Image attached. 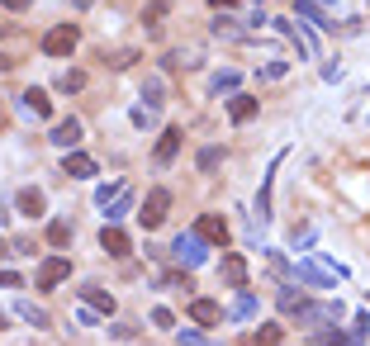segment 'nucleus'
Masks as SVG:
<instances>
[{
	"mask_svg": "<svg viewBox=\"0 0 370 346\" xmlns=\"http://www.w3.org/2000/svg\"><path fill=\"white\" fill-rule=\"evenodd\" d=\"M171 256H176V266L195 270V266H204V261H209V242L200 238V233H181V238L171 242Z\"/></svg>",
	"mask_w": 370,
	"mask_h": 346,
	"instance_id": "f257e3e1",
	"label": "nucleus"
},
{
	"mask_svg": "<svg viewBox=\"0 0 370 346\" xmlns=\"http://www.w3.org/2000/svg\"><path fill=\"white\" fill-rule=\"evenodd\" d=\"M337 318H342V304H309V299H304V304L294 308V322L309 327V332H318V327H328V322H337Z\"/></svg>",
	"mask_w": 370,
	"mask_h": 346,
	"instance_id": "f03ea898",
	"label": "nucleus"
},
{
	"mask_svg": "<svg viewBox=\"0 0 370 346\" xmlns=\"http://www.w3.org/2000/svg\"><path fill=\"white\" fill-rule=\"evenodd\" d=\"M166 209H171V190H161V186H157L152 195H147V199H143V209H138V223L152 233V228H161V223H166Z\"/></svg>",
	"mask_w": 370,
	"mask_h": 346,
	"instance_id": "7ed1b4c3",
	"label": "nucleus"
},
{
	"mask_svg": "<svg viewBox=\"0 0 370 346\" xmlns=\"http://www.w3.org/2000/svg\"><path fill=\"white\" fill-rule=\"evenodd\" d=\"M77 24H53L48 33H43V53L48 57H72V48H77Z\"/></svg>",
	"mask_w": 370,
	"mask_h": 346,
	"instance_id": "20e7f679",
	"label": "nucleus"
},
{
	"mask_svg": "<svg viewBox=\"0 0 370 346\" xmlns=\"http://www.w3.org/2000/svg\"><path fill=\"white\" fill-rule=\"evenodd\" d=\"M67 275H72V261H67V256H48V261L38 266V280H33V285H38V290H57Z\"/></svg>",
	"mask_w": 370,
	"mask_h": 346,
	"instance_id": "39448f33",
	"label": "nucleus"
},
{
	"mask_svg": "<svg viewBox=\"0 0 370 346\" xmlns=\"http://www.w3.org/2000/svg\"><path fill=\"white\" fill-rule=\"evenodd\" d=\"M290 275L299 280V285H314V290H332V285H337V275H332V270H323V266H314V261H299Z\"/></svg>",
	"mask_w": 370,
	"mask_h": 346,
	"instance_id": "423d86ee",
	"label": "nucleus"
},
{
	"mask_svg": "<svg viewBox=\"0 0 370 346\" xmlns=\"http://www.w3.org/2000/svg\"><path fill=\"white\" fill-rule=\"evenodd\" d=\"M218 275L233 285V290H247V261H242V252H228L223 247V261H218Z\"/></svg>",
	"mask_w": 370,
	"mask_h": 346,
	"instance_id": "0eeeda50",
	"label": "nucleus"
},
{
	"mask_svg": "<svg viewBox=\"0 0 370 346\" xmlns=\"http://www.w3.org/2000/svg\"><path fill=\"white\" fill-rule=\"evenodd\" d=\"M62 176H72V181H90V176H95V157H86L81 147H72V152L62 157Z\"/></svg>",
	"mask_w": 370,
	"mask_h": 346,
	"instance_id": "6e6552de",
	"label": "nucleus"
},
{
	"mask_svg": "<svg viewBox=\"0 0 370 346\" xmlns=\"http://www.w3.org/2000/svg\"><path fill=\"white\" fill-rule=\"evenodd\" d=\"M53 147H62V152H72V147H81V119H62L53 129V138H48Z\"/></svg>",
	"mask_w": 370,
	"mask_h": 346,
	"instance_id": "1a4fd4ad",
	"label": "nucleus"
},
{
	"mask_svg": "<svg viewBox=\"0 0 370 346\" xmlns=\"http://www.w3.org/2000/svg\"><path fill=\"white\" fill-rule=\"evenodd\" d=\"M195 233H200L204 242H218V247H228V223H223L218 213H204V218L195 223Z\"/></svg>",
	"mask_w": 370,
	"mask_h": 346,
	"instance_id": "9d476101",
	"label": "nucleus"
},
{
	"mask_svg": "<svg viewBox=\"0 0 370 346\" xmlns=\"http://www.w3.org/2000/svg\"><path fill=\"white\" fill-rule=\"evenodd\" d=\"M100 247H105L109 256H129V238H124V228L105 223V228H100Z\"/></svg>",
	"mask_w": 370,
	"mask_h": 346,
	"instance_id": "9b49d317",
	"label": "nucleus"
},
{
	"mask_svg": "<svg viewBox=\"0 0 370 346\" xmlns=\"http://www.w3.org/2000/svg\"><path fill=\"white\" fill-rule=\"evenodd\" d=\"M190 318L204 322V327H214V322H223V308H218L214 299H190Z\"/></svg>",
	"mask_w": 370,
	"mask_h": 346,
	"instance_id": "f8f14e48",
	"label": "nucleus"
},
{
	"mask_svg": "<svg viewBox=\"0 0 370 346\" xmlns=\"http://www.w3.org/2000/svg\"><path fill=\"white\" fill-rule=\"evenodd\" d=\"M257 109H262V100H252V95H233V100H228V119H233V124H247V119H257Z\"/></svg>",
	"mask_w": 370,
	"mask_h": 346,
	"instance_id": "ddd939ff",
	"label": "nucleus"
},
{
	"mask_svg": "<svg viewBox=\"0 0 370 346\" xmlns=\"http://www.w3.org/2000/svg\"><path fill=\"white\" fill-rule=\"evenodd\" d=\"M181 129H166V133H161V142H157V166H171V161H176V152H181Z\"/></svg>",
	"mask_w": 370,
	"mask_h": 346,
	"instance_id": "4468645a",
	"label": "nucleus"
},
{
	"mask_svg": "<svg viewBox=\"0 0 370 346\" xmlns=\"http://www.w3.org/2000/svg\"><path fill=\"white\" fill-rule=\"evenodd\" d=\"M81 304H86L90 313H114V294L95 290V285H86V290H81Z\"/></svg>",
	"mask_w": 370,
	"mask_h": 346,
	"instance_id": "2eb2a0df",
	"label": "nucleus"
},
{
	"mask_svg": "<svg viewBox=\"0 0 370 346\" xmlns=\"http://www.w3.org/2000/svg\"><path fill=\"white\" fill-rule=\"evenodd\" d=\"M223 318H233V322H247V318H257V294H247V290H242L238 299H233V308H228Z\"/></svg>",
	"mask_w": 370,
	"mask_h": 346,
	"instance_id": "dca6fc26",
	"label": "nucleus"
},
{
	"mask_svg": "<svg viewBox=\"0 0 370 346\" xmlns=\"http://www.w3.org/2000/svg\"><path fill=\"white\" fill-rule=\"evenodd\" d=\"M43 204H48V199H43V190H19V213H24V218H38V213H43Z\"/></svg>",
	"mask_w": 370,
	"mask_h": 346,
	"instance_id": "f3484780",
	"label": "nucleus"
},
{
	"mask_svg": "<svg viewBox=\"0 0 370 346\" xmlns=\"http://www.w3.org/2000/svg\"><path fill=\"white\" fill-rule=\"evenodd\" d=\"M299 15H304V19H314V28H323V33H332V19H328V10H318L314 0H299Z\"/></svg>",
	"mask_w": 370,
	"mask_h": 346,
	"instance_id": "a211bd4d",
	"label": "nucleus"
},
{
	"mask_svg": "<svg viewBox=\"0 0 370 346\" xmlns=\"http://www.w3.org/2000/svg\"><path fill=\"white\" fill-rule=\"evenodd\" d=\"M24 114H38V119H48V114H53V100H48L43 90H29V95H24Z\"/></svg>",
	"mask_w": 370,
	"mask_h": 346,
	"instance_id": "6ab92c4d",
	"label": "nucleus"
},
{
	"mask_svg": "<svg viewBox=\"0 0 370 346\" xmlns=\"http://www.w3.org/2000/svg\"><path fill=\"white\" fill-rule=\"evenodd\" d=\"M143 100H147V109L166 105V85H161V76H147V81H143Z\"/></svg>",
	"mask_w": 370,
	"mask_h": 346,
	"instance_id": "aec40b11",
	"label": "nucleus"
},
{
	"mask_svg": "<svg viewBox=\"0 0 370 346\" xmlns=\"http://www.w3.org/2000/svg\"><path fill=\"white\" fill-rule=\"evenodd\" d=\"M15 313H19L24 322H33V327H48V313H43L38 304H29V299H19V304H15Z\"/></svg>",
	"mask_w": 370,
	"mask_h": 346,
	"instance_id": "412c9836",
	"label": "nucleus"
},
{
	"mask_svg": "<svg viewBox=\"0 0 370 346\" xmlns=\"http://www.w3.org/2000/svg\"><path fill=\"white\" fill-rule=\"evenodd\" d=\"M48 242H53V247H72V223H67V218H53V223H48Z\"/></svg>",
	"mask_w": 370,
	"mask_h": 346,
	"instance_id": "4be33fe9",
	"label": "nucleus"
},
{
	"mask_svg": "<svg viewBox=\"0 0 370 346\" xmlns=\"http://www.w3.org/2000/svg\"><path fill=\"white\" fill-rule=\"evenodd\" d=\"M257 346H285V332H280L275 322H262V327H257Z\"/></svg>",
	"mask_w": 370,
	"mask_h": 346,
	"instance_id": "5701e85b",
	"label": "nucleus"
},
{
	"mask_svg": "<svg viewBox=\"0 0 370 346\" xmlns=\"http://www.w3.org/2000/svg\"><path fill=\"white\" fill-rule=\"evenodd\" d=\"M57 90H62V95H72V90H86V72H62V76H57Z\"/></svg>",
	"mask_w": 370,
	"mask_h": 346,
	"instance_id": "b1692460",
	"label": "nucleus"
},
{
	"mask_svg": "<svg viewBox=\"0 0 370 346\" xmlns=\"http://www.w3.org/2000/svg\"><path fill=\"white\" fill-rule=\"evenodd\" d=\"M218 161H223V147H204V152H200V161H195V166H200V171H204V176H209L214 166H218Z\"/></svg>",
	"mask_w": 370,
	"mask_h": 346,
	"instance_id": "393cba45",
	"label": "nucleus"
},
{
	"mask_svg": "<svg viewBox=\"0 0 370 346\" xmlns=\"http://www.w3.org/2000/svg\"><path fill=\"white\" fill-rule=\"evenodd\" d=\"M129 62H138V53H133V48H119V53H105V67H129Z\"/></svg>",
	"mask_w": 370,
	"mask_h": 346,
	"instance_id": "a878e982",
	"label": "nucleus"
},
{
	"mask_svg": "<svg viewBox=\"0 0 370 346\" xmlns=\"http://www.w3.org/2000/svg\"><path fill=\"white\" fill-rule=\"evenodd\" d=\"M209 85H214V95H223V90H233V85H238V72H218Z\"/></svg>",
	"mask_w": 370,
	"mask_h": 346,
	"instance_id": "bb28decb",
	"label": "nucleus"
},
{
	"mask_svg": "<svg viewBox=\"0 0 370 346\" xmlns=\"http://www.w3.org/2000/svg\"><path fill=\"white\" fill-rule=\"evenodd\" d=\"M133 209V195L129 190H124V195H119V199H114V209H109V223H119V218H124V213Z\"/></svg>",
	"mask_w": 370,
	"mask_h": 346,
	"instance_id": "cd10ccee",
	"label": "nucleus"
},
{
	"mask_svg": "<svg viewBox=\"0 0 370 346\" xmlns=\"http://www.w3.org/2000/svg\"><path fill=\"white\" fill-rule=\"evenodd\" d=\"M109 337H114V342H133V337H138V327H133V322H114V327H109Z\"/></svg>",
	"mask_w": 370,
	"mask_h": 346,
	"instance_id": "c85d7f7f",
	"label": "nucleus"
},
{
	"mask_svg": "<svg viewBox=\"0 0 370 346\" xmlns=\"http://www.w3.org/2000/svg\"><path fill=\"white\" fill-rule=\"evenodd\" d=\"M181 346H218V342H209V337H200V332H190V327H185V332H181Z\"/></svg>",
	"mask_w": 370,
	"mask_h": 346,
	"instance_id": "c756f323",
	"label": "nucleus"
},
{
	"mask_svg": "<svg viewBox=\"0 0 370 346\" xmlns=\"http://www.w3.org/2000/svg\"><path fill=\"white\" fill-rule=\"evenodd\" d=\"M0 285H5V290H24V275H15V270H0Z\"/></svg>",
	"mask_w": 370,
	"mask_h": 346,
	"instance_id": "7c9ffc66",
	"label": "nucleus"
},
{
	"mask_svg": "<svg viewBox=\"0 0 370 346\" xmlns=\"http://www.w3.org/2000/svg\"><path fill=\"white\" fill-rule=\"evenodd\" d=\"M109 195H124V190H119L114 181H109V186H100V190H95V204H109Z\"/></svg>",
	"mask_w": 370,
	"mask_h": 346,
	"instance_id": "2f4dec72",
	"label": "nucleus"
},
{
	"mask_svg": "<svg viewBox=\"0 0 370 346\" xmlns=\"http://www.w3.org/2000/svg\"><path fill=\"white\" fill-rule=\"evenodd\" d=\"M280 76H285V62H271V67L262 72V81H280Z\"/></svg>",
	"mask_w": 370,
	"mask_h": 346,
	"instance_id": "473e14b6",
	"label": "nucleus"
},
{
	"mask_svg": "<svg viewBox=\"0 0 370 346\" xmlns=\"http://www.w3.org/2000/svg\"><path fill=\"white\" fill-rule=\"evenodd\" d=\"M152 322H157V327H171L176 318H171V308H152Z\"/></svg>",
	"mask_w": 370,
	"mask_h": 346,
	"instance_id": "72a5a7b5",
	"label": "nucleus"
},
{
	"mask_svg": "<svg viewBox=\"0 0 370 346\" xmlns=\"http://www.w3.org/2000/svg\"><path fill=\"white\" fill-rule=\"evenodd\" d=\"M290 242H294V247H309V242H314V228H304V233L294 228V238H290Z\"/></svg>",
	"mask_w": 370,
	"mask_h": 346,
	"instance_id": "f704fd0d",
	"label": "nucleus"
},
{
	"mask_svg": "<svg viewBox=\"0 0 370 346\" xmlns=\"http://www.w3.org/2000/svg\"><path fill=\"white\" fill-rule=\"evenodd\" d=\"M0 5H5V10H29L33 0H0Z\"/></svg>",
	"mask_w": 370,
	"mask_h": 346,
	"instance_id": "c9c22d12",
	"label": "nucleus"
},
{
	"mask_svg": "<svg viewBox=\"0 0 370 346\" xmlns=\"http://www.w3.org/2000/svg\"><path fill=\"white\" fill-rule=\"evenodd\" d=\"M214 10H233V5H238V0H209Z\"/></svg>",
	"mask_w": 370,
	"mask_h": 346,
	"instance_id": "e433bc0d",
	"label": "nucleus"
},
{
	"mask_svg": "<svg viewBox=\"0 0 370 346\" xmlns=\"http://www.w3.org/2000/svg\"><path fill=\"white\" fill-rule=\"evenodd\" d=\"M0 332H5V313H0Z\"/></svg>",
	"mask_w": 370,
	"mask_h": 346,
	"instance_id": "4c0bfd02",
	"label": "nucleus"
}]
</instances>
